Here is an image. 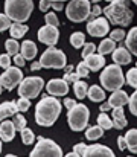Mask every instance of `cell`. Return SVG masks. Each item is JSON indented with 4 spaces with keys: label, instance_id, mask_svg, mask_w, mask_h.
<instances>
[{
    "label": "cell",
    "instance_id": "1",
    "mask_svg": "<svg viewBox=\"0 0 137 157\" xmlns=\"http://www.w3.org/2000/svg\"><path fill=\"white\" fill-rule=\"evenodd\" d=\"M61 102L55 96H46L38 101L35 105V122L41 127H52L55 121L59 117Z\"/></svg>",
    "mask_w": 137,
    "mask_h": 157
},
{
    "label": "cell",
    "instance_id": "2",
    "mask_svg": "<svg viewBox=\"0 0 137 157\" xmlns=\"http://www.w3.org/2000/svg\"><path fill=\"white\" fill-rule=\"evenodd\" d=\"M104 15L111 25L128 26L133 21L134 12L128 6V0H113L107 8H104Z\"/></svg>",
    "mask_w": 137,
    "mask_h": 157
},
{
    "label": "cell",
    "instance_id": "3",
    "mask_svg": "<svg viewBox=\"0 0 137 157\" xmlns=\"http://www.w3.org/2000/svg\"><path fill=\"white\" fill-rule=\"evenodd\" d=\"M32 11H34L32 0H6L5 2V14L9 17V20H14L15 23H25L26 20H29Z\"/></svg>",
    "mask_w": 137,
    "mask_h": 157
},
{
    "label": "cell",
    "instance_id": "4",
    "mask_svg": "<svg viewBox=\"0 0 137 157\" xmlns=\"http://www.w3.org/2000/svg\"><path fill=\"white\" fill-rule=\"evenodd\" d=\"M99 79H101V84L104 86V89H105V90H110V92L119 90V89L125 84L124 72H122L120 66L116 64V63L107 66V67L102 70Z\"/></svg>",
    "mask_w": 137,
    "mask_h": 157
},
{
    "label": "cell",
    "instance_id": "5",
    "mask_svg": "<svg viewBox=\"0 0 137 157\" xmlns=\"http://www.w3.org/2000/svg\"><path fill=\"white\" fill-rule=\"evenodd\" d=\"M89 117H90V111L87 105L84 104H75L67 111L69 127L73 131H82L89 124Z\"/></svg>",
    "mask_w": 137,
    "mask_h": 157
},
{
    "label": "cell",
    "instance_id": "6",
    "mask_svg": "<svg viewBox=\"0 0 137 157\" xmlns=\"http://www.w3.org/2000/svg\"><path fill=\"white\" fill-rule=\"evenodd\" d=\"M91 3L89 0H70L66 8V17L73 23H81L89 18Z\"/></svg>",
    "mask_w": 137,
    "mask_h": 157
},
{
    "label": "cell",
    "instance_id": "7",
    "mask_svg": "<svg viewBox=\"0 0 137 157\" xmlns=\"http://www.w3.org/2000/svg\"><path fill=\"white\" fill-rule=\"evenodd\" d=\"M40 63H41V67L44 69H64L67 64V58L63 51L55 49L53 46H49V49H46L41 55Z\"/></svg>",
    "mask_w": 137,
    "mask_h": 157
},
{
    "label": "cell",
    "instance_id": "8",
    "mask_svg": "<svg viewBox=\"0 0 137 157\" xmlns=\"http://www.w3.org/2000/svg\"><path fill=\"white\" fill-rule=\"evenodd\" d=\"M43 86H44V81L40 76L23 78L21 82L18 84V95L21 98H28V99L37 98L40 95V92L43 90Z\"/></svg>",
    "mask_w": 137,
    "mask_h": 157
},
{
    "label": "cell",
    "instance_id": "9",
    "mask_svg": "<svg viewBox=\"0 0 137 157\" xmlns=\"http://www.w3.org/2000/svg\"><path fill=\"white\" fill-rule=\"evenodd\" d=\"M61 157L63 151L58 147V144H55L52 139H46V137H38V142L35 145V148L31 151V157Z\"/></svg>",
    "mask_w": 137,
    "mask_h": 157
},
{
    "label": "cell",
    "instance_id": "10",
    "mask_svg": "<svg viewBox=\"0 0 137 157\" xmlns=\"http://www.w3.org/2000/svg\"><path fill=\"white\" fill-rule=\"evenodd\" d=\"M23 79V72L20 70V67H8L5 69V72L0 75V84L3 89H6L8 92L14 90Z\"/></svg>",
    "mask_w": 137,
    "mask_h": 157
},
{
    "label": "cell",
    "instance_id": "11",
    "mask_svg": "<svg viewBox=\"0 0 137 157\" xmlns=\"http://www.w3.org/2000/svg\"><path fill=\"white\" fill-rule=\"evenodd\" d=\"M110 31V23L104 17H96L87 23V32L91 37H105Z\"/></svg>",
    "mask_w": 137,
    "mask_h": 157
},
{
    "label": "cell",
    "instance_id": "12",
    "mask_svg": "<svg viewBox=\"0 0 137 157\" xmlns=\"http://www.w3.org/2000/svg\"><path fill=\"white\" fill-rule=\"evenodd\" d=\"M58 38H59V31L56 26L46 25L38 29V40L47 46H55L58 43Z\"/></svg>",
    "mask_w": 137,
    "mask_h": 157
},
{
    "label": "cell",
    "instance_id": "13",
    "mask_svg": "<svg viewBox=\"0 0 137 157\" xmlns=\"http://www.w3.org/2000/svg\"><path fill=\"white\" fill-rule=\"evenodd\" d=\"M47 92L52 96H67L69 93V82L64 79H50L46 86Z\"/></svg>",
    "mask_w": 137,
    "mask_h": 157
},
{
    "label": "cell",
    "instance_id": "14",
    "mask_svg": "<svg viewBox=\"0 0 137 157\" xmlns=\"http://www.w3.org/2000/svg\"><path fill=\"white\" fill-rule=\"evenodd\" d=\"M86 156L87 157H101V156H107V157H113L114 153L105 147V145H101V144H96V145H91L86 148Z\"/></svg>",
    "mask_w": 137,
    "mask_h": 157
},
{
    "label": "cell",
    "instance_id": "15",
    "mask_svg": "<svg viewBox=\"0 0 137 157\" xmlns=\"http://www.w3.org/2000/svg\"><path fill=\"white\" fill-rule=\"evenodd\" d=\"M15 136V127L12 124V121L3 119V122L0 124V139L3 142H11Z\"/></svg>",
    "mask_w": 137,
    "mask_h": 157
},
{
    "label": "cell",
    "instance_id": "16",
    "mask_svg": "<svg viewBox=\"0 0 137 157\" xmlns=\"http://www.w3.org/2000/svg\"><path fill=\"white\" fill-rule=\"evenodd\" d=\"M84 61H86L89 70H93V72L101 70V69L104 67V64H105V58H104V55H101V53H97V55L91 53L87 58H84Z\"/></svg>",
    "mask_w": 137,
    "mask_h": 157
},
{
    "label": "cell",
    "instance_id": "17",
    "mask_svg": "<svg viewBox=\"0 0 137 157\" xmlns=\"http://www.w3.org/2000/svg\"><path fill=\"white\" fill-rule=\"evenodd\" d=\"M108 104L111 105V108H116V107H124L125 104H128V95L127 92L124 90H114L113 95L110 96L108 99Z\"/></svg>",
    "mask_w": 137,
    "mask_h": 157
},
{
    "label": "cell",
    "instance_id": "18",
    "mask_svg": "<svg viewBox=\"0 0 137 157\" xmlns=\"http://www.w3.org/2000/svg\"><path fill=\"white\" fill-rule=\"evenodd\" d=\"M111 53H113V61L116 64H119V66H124V64H130L131 63V55H130V52L124 46L117 48L116 51H113Z\"/></svg>",
    "mask_w": 137,
    "mask_h": 157
},
{
    "label": "cell",
    "instance_id": "19",
    "mask_svg": "<svg viewBox=\"0 0 137 157\" xmlns=\"http://www.w3.org/2000/svg\"><path fill=\"white\" fill-rule=\"evenodd\" d=\"M113 127L116 130H122L127 127V117H125V113H124V108L122 107H116L113 108Z\"/></svg>",
    "mask_w": 137,
    "mask_h": 157
},
{
    "label": "cell",
    "instance_id": "20",
    "mask_svg": "<svg viewBox=\"0 0 137 157\" xmlns=\"http://www.w3.org/2000/svg\"><path fill=\"white\" fill-rule=\"evenodd\" d=\"M20 51L25 59H34L37 55V44L31 40H25L20 46Z\"/></svg>",
    "mask_w": 137,
    "mask_h": 157
},
{
    "label": "cell",
    "instance_id": "21",
    "mask_svg": "<svg viewBox=\"0 0 137 157\" xmlns=\"http://www.w3.org/2000/svg\"><path fill=\"white\" fill-rule=\"evenodd\" d=\"M17 111H18V108H17V104L14 101H8V102L0 104V121L14 116Z\"/></svg>",
    "mask_w": 137,
    "mask_h": 157
},
{
    "label": "cell",
    "instance_id": "22",
    "mask_svg": "<svg viewBox=\"0 0 137 157\" xmlns=\"http://www.w3.org/2000/svg\"><path fill=\"white\" fill-rule=\"evenodd\" d=\"M125 37H127L125 38V44H127L128 51L137 56V26L136 28H131L128 35H125Z\"/></svg>",
    "mask_w": 137,
    "mask_h": 157
},
{
    "label": "cell",
    "instance_id": "23",
    "mask_svg": "<svg viewBox=\"0 0 137 157\" xmlns=\"http://www.w3.org/2000/svg\"><path fill=\"white\" fill-rule=\"evenodd\" d=\"M28 31H29V28L26 25H21V23H11V26H9V34L15 40L25 37Z\"/></svg>",
    "mask_w": 137,
    "mask_h": 157
},
{
    "label": "cell",
    "instance_id": "24",
    "mask_svg": "<svg viewBox=\"0 0 137 157\" xmlns=\"http://www.w3.org/2000/svg\"><path fill=\"white\" fill-rule=\"evenodd\" d=\"M125 140H127V148L137 154V128H133V130H128V133L124 136Z\"/></svg>",
    "mask_w": 137,
    "mask_h": 157
},
{
    "label": "cell",
    "instance_id": "25",
    "mask_svg": "<svg viewBox=\"0 0 137 157\" xmlns=\"http://www.w3.org/2000/svg\"><path fill=\"white\" fill-rule=\"evenodd\" d=\"M87 96L93 102H101V101L105 99V92L99 86H91L90 89L87 90Z\"/></svg>",
    "mask_w": 137,
    "mask_h": 157
},
{
    "label": "cell",
    "instance_id": "26",
    "mask_svg": "<svg viewBox=\"0 0 137 157\" xmlns=\"http://www.w3.org/2000/svg\"><path fill=\"white\" fill-rule=\"evenodd\" d=\"M114 49H116V41H113L111 38H105V40H102V43H101L99 48H97V51H99L101 55L111 53Z\"/></svg>",
    "mask_w": 137,
    "mask_h": 157
},
{
    "label": "cell",
    "instance_id": "27",
    "mask_svg": "<svg viewBox=\"0 0 137 157\" xmlns=\"http://www.w3.org/2000/svg\"><path fill=\"white\" fill-rule=\"evenodd\" d=\"M49 8H53L55 11H61L64 9V3L63 2H50V0H40V9L43 12H47Z\"/></svg>",
    "mask_w": 137,
    "mask_h": 157
},
{
    "label": "cell",
    "instance_id": "28",
    "mask_svg": "<svg viewBox=\"0 0 137 157\" xmlns=\"http://www.w3.org/2000/svg\"><path fill=\"white\" fill-rule=\"evenodd\" d=\"M73 90H75V95H76V98H79V99H82V98H86L87 96V82H84V81H75L73 82Z\"/></svg>",
    "mask_w": 137,
    "mask_h": 157
},
{
    "label": "cell",
    "instance_id": "29",
    "mask_svg": "<svg viewBox=\"0 0 137 157\" xmlns=\"http://www.w3.org/2000/svg\"><path fill=\"white\" fill-rule=\"evenodd\" d=\"M86 43V35L82 32H73L70 35V44L75 48V49H81Z\"/></svg>",
    "mask_w": 137,
    "mask_h": 157
},
{
    "label": "cell",
    "instance_id": "30",
    "mask_svg": "<svg viewBox=\"0 0 137 157\" xmlns=\"http://www.w3.org/2000/svg\"><path fill=\"white\" fill-rule=\"evenodd\" d=\"M5 49H6V53H8L9 56H14L15 53H18V49H20L18 41H17L15 38L6 40V41H5Z\"/></svg>",
    "mask_w": 137,
    "mask_h": 157
},
{
    "label": "cell",
    "instance_id": "31",
    "mask_svg": "<svg viewBox=\"0 0 137 157\" xmlns=\"http://www.w3.org/2000/svg\"><path fill=\"white\" fill-rule=\"evenodd\" d=\"M97 125H99L102 130H110V128H113V121L105 114V111H102V113L97 116Z\"/></svg>",
    "mask_w": 137,
    "mask_h": 157
},
{
    "label": "cell",
    "instance_id": "32",
    "mask_svg": "<svg viewBox=\"0 0 137 157\" xmlns=\"http://www.w3.org/2000/svg\"><path fill=\"white\" fill-rule=\"evenodd\" d=\"M102 134H104V130H102L99 125H96V127H90V128L86 131V137H87L89 140H96V139H99Z\"/></svg>",
    "mask_w": 137,
    "mask_h": 157
},
{
    "label": "cell",
    "instance_id": "33",
    "mask_svg": "<svg viewBox=\"0 0 137 157\" xmlns=\"http://www.w3.org/2000/svg\"><path fill=\"white\" fill-rule=\"evenodd\" d=\"M20 133H21V140H23V144H25V145H31V144L34 142L35 134H34V131H32L31 128L25 127V128H23Z\"/></svg>",
    "mask_w": 137,
    "mask_h": 157
},
{
    "label": "cell",
    "instance_id": "34",
    "mask_svg": "<svg viewBox=\"0 0 137 157\" xmlns=\"http://www.w3.org/2000/svg\"><path fill=\"white\" fill-rule=\"evenodd\" d=\"M12 124H14L15 130L21 131V130L26 127V117H25L23 114H18V111H17V113L12 116Z\"/></svg>",
    "mask_w": 137,
    "mask_h": 157
},
{
    "label": "cell",
    "instance_id": "35",
    "mask_svg": "<svg viewBox=\"0 0 137 157\" xmlns=\"http://www.w3.org/2000/svg\"><path fill=\"white\" fill-rule=\"evenodd\" d=\"M125 79H127V82H128L131 87L137 89V67L128 70V73H127V78H125Z\"/></svg>",
    "mask_w": 137,
    "mask_h": 157
},
{
    "label": "cell",
    "instance_id": "36",
    "mask_svg": "<svg viewBox=\"0 0 137 157\" xmlns=\"http://www.w3.org/2000/svg\"><path fill=\"white\" fill-rule=\"evenodd\" d=\"M15 104H17L18 111H28L29 107H31V99H28V98H21V96H20V99L15 101Z\"/></svg>",
    "mask_w": 137,
    "mask_h": 157
},
{
    "label": "cell",
    "instance_id": "37",
    "mask_svg": "<svg viewBox=\"0 0 137 157\" xmlns=\"http://www.w3.org/2000/svg\"><path fill=\"white\" fill-rule=\"evenodd\" d=\"M44 20H46V25H50V26H56L58 28V25H59V20H58L55 12H47L44 15Z\"/></svg>",
    "mask_w": 137,
    "mask_h": 157
},
{
    "label": "cell",
    "instance_id": "38",
    "mask_svg": "<svg viewBox=\"0 0 137 157\" xmlns=\"http://www.w3.org/2000/svg\"><path fill=\"white\" fill-rule=\"evenodd\" d=\"M128 105H130V111L134 116H137V89H136V92L128 98Z\"/></svg>",
    "mask_w": 137,
    "mask_h": 157
},
{
    "label": "cell",
    "instance_id": "39",
    "mask_svg": "<svg viewBox=\"0 0 137 157\" xmlns=\"http://www.w3.org/2000/svg\"><path fill=\"white\" fill-rule=\"evenodd\" d=\"M125 31L124 29H114L111 34H110V38L113 40V41H122L124 38H125Z\"/></svg>",
    "mask_w": 137,
    "mask_h": 157
},
{
    "label": "cell",
    "instance_id": "40",
    "mask_svg": "<svg viewBox=\"0 0 137 157\" xmlns=\"http://www.w3.org/2000/svg\"><path fill=\"white\" fill-rule=\"evenodd\" d=\"M76 72L79 73V76L81 78H87L89 76V67H87V64H86V61H81L79 64H78V67H76Z\"/></svg>",
    "mask_w": 137,
    "mask_h": 157
},
{
    "label": "cell",
    "instance_id": "41",
    "mask_svg": "<svg viewBox=\"0 0 137 157\" xmlns=\"http://www.w3.org/2000/svg\"><path fill=\"white\" fill-rule=\"evenodd\" d=\"M9 26H11V20H9V17H8L6 14H0V32L9 29Z\"/></svg>",
    "mask_w": 137,
    "mask_h": 157
},
{
    "label": "cell",
    "instance_id": "42",
    "mask_svg": "<svg viewBox=\"0 0 137 157\" xmlns=\"http://www.w3.org/2000/svg\"><path fill=\"white\" fill-rule=\"evenodd\" d=\"M96 51V46L93 43H84V49H82V58H87L89 55L94 53Z\"/></svg>",
    "mask_w": 137,
    "mask_h": 157
},
{
    "label": "cell",
    "instance_id": "43",
    "mask_svg": "<svg viewBox=\"0 0 137 157\" xmlns=\"http://www.w3.org/2000/svg\"><path fill=\"white\" fill-rule=\"evenodd\" d=\"M79 78H81L79 73H78V72L73 73V70H72V72H69V73H64V78H63V79H64L66 82H75V81H78Z\"/></svg>",
    "mask_w": 137,
    "mask_h": 157
},
{
    "label": "cell",
    "instance_id": "44",
    "mask_svg": "<svg viewBox=\"0 0 137 157\" xmlns=\"http://www.w3.org/2000/svg\"><path fill=\"white\" fill-rule=\"evenodd\" d=\"M101 12H102V8H101L99 5H94V6H93V9L90 11V14H89V21L94 20L96 17H99V15H101Z\"/></svg>",
    "mask_w": 137,
    "mask_h": 157
},
{
    "label": "cell",
    "instance_id": "45",
    "mask_svg": "<svg viewBox=\"0 0 137 157\" xmlns=\"http://www.w3.org/2000/svg\"><path fill=\"white\" fill-rule=\"evenodd\" d=\"M86 148H87L86 144H78V145H75V147H73L75 156H86Z\"/></svg>",
    "mask_w": 137,
    "mask_h": 157
},
{
    "label": "cell",
    "instance_id": "46",
    "mask_svg": "<svg viewBox=\"0 0 137 157\" xmlns=\"http://www.w3.org/2000/svg\"><path fill=\"white\" fill-rule=\"evenodd\" d=\"M11 66V56L8 55V53H3V55H0V67H3V69H8Z\"/></svg>",
    "mask_w": 137,
    "mask_h": 157
},
{
    "label": "cell",
    "instance_id": "47",
    "mask_svg": "<svg viewBox=\"0 0 137 157\" xmlns=\"http://www.w3.org/2000/svg\"><path fill=\"white\" fill-rule=\"evenodd\" d=\"M12 61H14V64H15L17 67H23V66L26 64V59L23 58V55H21V53H15Z\"/></svg>",
    "mask_w": 137,
    "mask_h": 157
},
{
    "label": "cell",
    "instance_id": "48",
    "mask_svg": "<svg viewBox=\"0 0 137 157\" xmlns=\"http://www.w3.org/2000/svg\"><path fill=\"white\" fill-rule=\"evenodd\" d=\"M117 145H119L120 150H125V148H127V140H125L124 136H119V137H117Z\"/></svg>",
    "mask_w": 137,
    "mask_h": 157
},
{
    "label": "cell",
    "instance_id": "49",
    "mask_svg": "<svg viewBox=\"0 0 137 157\" xmlns=\"http://www.w3.org/2000/svg\"><path fill=\"white\" fill-rule=\"evenodd\" d=\"M75 104H76V101H75V99H72V98H64V105L67 107V110H69V108H72Z\"/></svg>",
    "mask_w": 137,
    "mask_h": 157
},
{
    "label": "cell",
    "instance_id": "50",
    "mask_svg": "<svg viewBox=\"0 0 137 157\" xmlns=\"http://www.w3.org/2000/svg\"><path fill=\"white\" fill-rule=\"evenodd\" d=\"M41 69V63L40 61H35V63H32V66H31V70H40Z\"/></svg>",
    "mask_w": 137,
    "mask_h": 157
},
{
    "label": "cell",
    "instance_id": "51",
    "mask_svg": "<svg viewBox=\"0 0 137 157\" xmlns=\"http://www.w3.org/2000/svg\"><path fill=\"white\" fill-rule=\"evenodd\" d=\"M99 110H101V111H108V110H111V105L108 104V102H104V104L101 105Z\"/></svg>",
    "mask_w": 137,
    "mask_h": 157
},
{
    "label": "cell",
    "instance_id": "52",
    "mask_svg": "<svg viewBox=\"0 0 137 157\" xmlns=\"http://www.w3.org/2000/svg\"><path fill=\"white\" fill-rule=\"evenodd\" d=\"M89 2H90V3H91V2H93V3H97L99 0H89Z\"/></svg>",
    "mask_w": 137,
    "mask_h": 157
},
{
    "label": "cell",
    "instance_id": "53",
    "mask_svg": "<svg viewBox=\"0 0 137 157\" xmlns=\"http://www.w3.org/2000/svg\"><path fill=\"white\" fill-rule=\"evenodd\" d=\"M50 2H66V0H50Z\"/></svg>",
    "mask_w": 137,
    "mask_h": 157
},
{
    "label": "cell",
    "instance_id": "54",
    "mask_svg": "<svg viewBox=\"0 0 137 157\" xmlns=\"http://www.w3.org/2000/svg\"><path fill=\"white\" fill-rule=\"evenodd\" d=\"M0 153H2V139H0Z\"/></svg>",
    "mask_w": 137,
    "mask_h": 157
},
{
    "label": "cell",
    "instance_id": "55",
    "mask_svg": "<svg viewBox=\"0 0 137 157\" xmlns=\"http://www.w3.org/2000/svg\"><path fill=\"white\" fill-rule=\"evenodd\" d=\"M131 2H133V3H134V5H137V0H131Z\"/></svg>",
    "mask_w": 137,
    "mask_h": 157
},
{
    "label": "cell",
    "instance_id": "56",
    "mask_svg": "<svg viewBox=\"0 0 137 157\" xmlns=\"http://www.w3.org/2000/svg\"><path fill=\"white\" fill-rule=\"evenodd\" d=\"M2 90H3V87H2V84H0V93H2Z\"/></svg>",
    "mask_w": 137,
    "mask_h": 157
},
{
    "label": "cell",
    "instance_id": "57",
    "mask_svg": "<svg viewBox=\"0 0 137 157\" xmlns=\"http://www.w3.org/2000/svg\"><path fill=\"white\" fill-rule=\"evenodd\" d=\"M105 2H113V0H105Z\"/></svg>",
    "mask_w": 137,
    "mask_h": 157
}]
</instances>
